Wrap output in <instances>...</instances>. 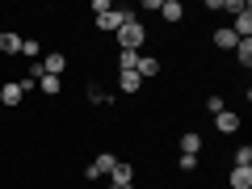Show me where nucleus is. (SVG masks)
I'll return each mask as SVG.
<instances>
[{
	"label": "nucleus",
	"instance_id": "0eeeda50",
	"mask_svg": "<svg viewBox=\"0 0 252 189\" xmlns=\"http://www.w3.org/2000/svg\"><path fill=\"white\" fill-rule=\"evenodd\" d=\"M240 122H244V118H240V114H231V109L215 114V126H219V135H235V130H240Z\"/></svg>",
	"mask_w": 252,
	"mask_h": 189
},
{
	"label": "nucleus",
	"instance_id": "9d476101",
	"mask_svg": "<svg viewBox=\"0 0 252 189\" xmlns=\"http://www.w3.org/2000/svg\"><path fill=\"white\" fill-rule=\"evenodd\" d=\"M135 72L143 76V80H152V76H160V59H156V55H139V63H135Z\"/></svg>",
	"mask_w": 252,
	"mask_h": 189
},
{
	"label": "nucleus",
	"instance_id": "f257e3e1",
	"mask_svg": "<svg viewBox=\"0 0 252 189\" xmlns=\"http://www.w3.org/2000/svg\"><path fill=\"white\" fill-rule=\"evenodd\" d=\"M114 38H118V46H122V51H139V46L147 42V26H143L139 17H130V21H126V26L118 30Z\"/></svg>",
	"mask_w": 252,
	"mask_h": 189
},
{
	"label": "nucleus",
	"instance_id": "aec40b11",
	"mask_svg": "<svg viewBox=\"0 0 252 189\" xmlns=\"http://www.w3.org/2000/svg\"><path fill=\"white\" fill-rule=\"evenodd\" d=\"M235 59H240V67H248V63H252V38H240V46H235Z\"/></svg>",
	"mask_w": 252,
	"mask_h": 189
},
{
	"label": "nucleus",
	"instance_id": "6e6552de",
	"mask_svg": "<svg viewBox=\"0 0 252 189\" xmlns=\"http://www.w3.org/2000/svg\"><path fill=\"white\" fill-rule=\"evenodd\" d=\"M210 42H215L219 51H235V46H240V38H235L231 26H223V30H215V38H210Z\"/></svg>",
	"mask_w": 252,
	"mask_h": 189
},
{
	"label": "nucleus",
	"instance_id": "f8f14e48",
	"mask_svg": "<svg viewBox=\"0 0 252 189\" xmlns=\"http://www.w3.org/2000/svg\"><path fill=\"white\" fill-rule=\"evenodd\" d=\"M118 89H122V93H139V89H143V76H139V72H118Z\"/></svg>",
	"mask_w": 252,
	"mask_h": 189
},
{
	"label": "nucleus",
	"instance_id": "423d86ee",
	"mask_svg": "<svg viewBox=\"0 0 252 189\" xmlns=\"http://www.w3.org/2000/svg\"><path fill=\"white\" fill-rule=\"evenodd\" d=\"M0 101H4V105H21V101H26V89H21V84L17 80H4V84H0Z\"/></svg>",
	"mask_w": 252,
	"mask_h": 189
},
{
	"label": "nucleus",
	"instance_id": "f3484780",
	"mask_svg": "<svg viewBox=\"0 0 252 189\" xmlns=\"http://www.w3.org/2000/svg\"><path fill=\"white\" fill-rule=\"evenodd\" d=\"M21 55H26V59H42V42H38V38H21Z\"/></svg>",
	"mask_w": 252,
	"mask_h": 189
},
{
	"label": "nucleus",
	"instance_id": "2eb2a0df",
	"mask_svg": "<svg viewBox=\"0 0 252 189\" xmlns=\"http://www.w3.org/2000/svg\"><path fill=\"white\" fill-rule=\"evenodd\" d=\"M231 168H252V147H248V143L231 152Z\"/></svg>",
	"mask_w": 252,
	"mask_h": 189
},
{
	"label": "nucleus",
	"instance_id": "412c9836",
	"mask_svg": "<svg viewBox=\"0 0 252 189\" xmlns=\"http://www.w3.org/2000/svg\"><path fill=\"white\" fill-rule=\"evenodd\" d=\"M223 97H219V93H210V97H206V114H223Z\"/></svg>",
	"mask_w": 252,
	"mask_h": 189
},
{
	"label": "nucleus",
	"instance_id": "ddd939ff",
	"mask_svg": "<svg viewBox=\"0 0 252 189\" xmlns=\"http://www.w3.org/2000/svg\"><path fill=\"white\" fill-rule=\"evenodd\" d=\"M227 185H231V189H252V168H231Z\"/></svg>",
	"mask_w": 252,
	"mask_h": 189
},
{
	"label": "nucleus",
	"instance_id": "6ab92c4d",
	"mask_svg": "<svg viewBox=\"0 0 252 189\" xmlns=\"http://www.w3.org/2000/svg\"><path fill=\"white\" fill-rule=\"evenodd\" d=\"M139 63V51H118V72H135Z\"/></svg>",
	"mask_w": 252,
	"mask_h": 189
},
{
	"label": "nucleus",
	"instance_id": "1a4fd4ad",
	"mask_svg": "<svg viewBox=\"0 0 252 189\" xmlns=\"http://www.w3.org/2000/svg\"><path fill=\"white\" fill-rule=\"evenodd\" d=\"M109 185H135V168L118 160V164H114V172H109Z\"/></svg>",
	"mask_w": 252,
	"mask_h": 189
},
{
	"label": "nucleus",
	"instance_id": "4be33fe9",
	"mask_svg": "<svg viewBox=\"0 0 252 189\" xmlns=\"http://www.w3.org/2000/svg\"><path fill=\"white\" fill-rule=\"evenodd\" d=\"M177 168H181V172H198V156H181Z\"/></svg>",
	"mask_w": 252,
	"mask_h": 189
},
{
	"label": "nucleus",
	"instance_id": "dca6fc26",
	"mask_svg": "<svg viewBox=\"0 0 252 189\" xmlns=\"http://www.w3.org/2000/svg\"><path fill=\"white\" fill-rule=\"evenodd\" d=\"M0 51H4V55H21V38L4 30V34H0Z\"/></svg>",
	"mask_w": 252,
	"mask_h": 189
},
{
	"label": "nucleus",
	"instance_id": "39448f33",
	"mask_svg": "<svg viewBox=\"0 0 252 189\" xmlns=\"http://www.w3.org/2000/svg\"><path fill=\"white\" fill-rule=\"evenodd\" d=\"M114 164H118V160H114V152H101L97 160H93L89 168H84V177H89V181H97V177H109V172H114Z\"/></svg>",
	"mask_w": 252,
	"mask_h": 189
},
{
	"label": "nucleus",
	"instance_id": "9b49d317",
	"mask_svg": "<svg viewBox=\"0 0 252 189\" xmlns=\"http://www.w3.org/2000/svg\"><path fill=\"white\" fill-rule=\"evenodd\" d=\"M177 147H181V156H198L202 152V135H198V130H185Z\"/></svg>",
	"mask_w": 252,
	"mask_h": 189
},
{
	"label": "nucleus",
	"instance_id": "f03ea898",
	"mask_svg": "<svg viewBox=\"0 0 252 189\" xmlns=\"http://www.w3.org/2000/svg\"><path fill=\"white\" fill-rule=\"evenodd\" d=\"M227 9L235 13V38H252V9L248 4H240V0H227Z\"/></svg>",
	"mask_w": 252,
	"mask_h": 189
},
{
	"label": "nucleus",
	"instance_id": "7ed1b4c3",
	"mask_svg": "<svg viewBox=\"0 0 252 189\" xmlns=\"http://www.w3.org/2000/svg\"><path fill=\"white\" fill-rule=\"evenodd\" d=\"M130 17H135L130 9H109V13H101V17H97V30H105V34H118V30H122Z\"/></svg>",
	"mask_w": 252,
	"mask_h": 189
},
{
	"label": "nucleus",
	"instance_id": "a211bd4d",
	"mask_svg": "<svg viewBox=\"0 0 252 189\" xmlns=\"http://www.w3.org/2000/svg\"><path fill=\"white\" fill-rule=\"evenodd\" d=\"M34 84H38V89H42V93H46V97H55V93H59V89H63V80H59V76H38V80H34Z\"/></svg>",
	"mask_w": 252,
	"mask_h": 189
},
{
	"label": "nucleus",
	"instance_id": "4468645a",
	"mask_svg": "<svg viewBox=\"0 0 252 189\" xmlns=\"http://www.w3.org/2000/svg\"><path fill=\"white\" fill-rule=\"evenodd\" d=\"M160 17H164V21H181V17H185L181 0H164V4H160Z\"/></svg>",
	"mask_w": 252,
	"mask_h": 189
},
{
	"label": "nucleus",
	"instance_id": "20e7f679",
	"mask_svg": "<svg viewBox=\"0 0 252 189\" xmlns=\"http://www.w3.org/2000/svg\"><path fill=\"white\" fill-rule=\"evenodd\" d=\"M38 67H42V76H63V67H67V55H63V51H46L42 59H38Z\"/></svg>",
	"mask_w": 252,
	"mask_h": 189
},
{
	"label": "nucleus",
	"instance_id": "5701e85b",
	"mask_svg": "<svg viewBox=\"0 0 252 189\" xmlns=\"http://www.w3.org/2000/svg\"><path fill=\"white\" fill-rule=\"evenodd\" d=\"M89 101H93V105H105V89H101V84H93V89H89Z\"/></svg>",
	"mask_w": 252,
	"mask_h": 189
},
{
	"label": "nucleus",
	"instance_id": "b1692460",
	"mask_svg": "<svg viewBox=\"0 0 252 189\" xmlns=\"http://www.w3.org/2000/svg\"><path fill=\"white\" fill-rule=\"evenodd\" d=\"M109 189H135V185H109Z\"/></svg>",
	"mask_w": 252,
	"mask_h": 189
}]
</instances>
